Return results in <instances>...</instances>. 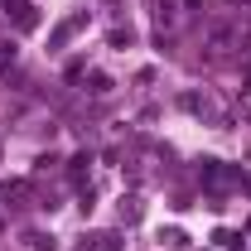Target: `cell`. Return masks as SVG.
Here are the masks:
<instances>
[{"mask_svg":"<svg viewBox=\"0 0 251 251\" xmlns=\"http://www.w3.org/2000/svg\"><path fill=\"white\" fill-rule=\"evenodd\" d=\"M82 25H87V15H73L68 25H58V34H53V44H68V39H73V34L82 29Z\"/></svg>","mask_w":251,"mask_h":251,"instance_id":"obj_1","label":"cell"},{"mask_svg":"<svg viewBox=\"0 0 251 251\" xmlns=\"http://www.w3.org/2000/svg\"><path fill=\"white\" fill-rule=\"evenodd\" d=\"M82 251H121V237L116 232H101V237H92V247H82Z\"/></svg>","mask_w":251,"mask_h":251,"instance_id":"obj_2","label":"cell"},{"mask_svg":"<svg viewBox=\"0 0 251 251\" xmlns=\"http://www.w3.org/2000/svg\"><path fill=\"white\" fill-rule=\"evenodd\" d=\"M15 25H20V29H34V5L15 0Z\"/></svg>","mask_w":251,"mask_h":251,"instance_id":"obj_3","label":"cell"},{"mask_svg":"<svg viewBox=\"0 0 251 251\" xmlns=\"http://www.w3.org/2000/svg\"><path fill=\"white\" fill-rule=\"evenodd\" d=\"M15 63V44H0V68H10Z\"/></svg>","mask_w":251,"mask_h":251,"instance_id":"obj_4","label":"cell"}]
</instances>
